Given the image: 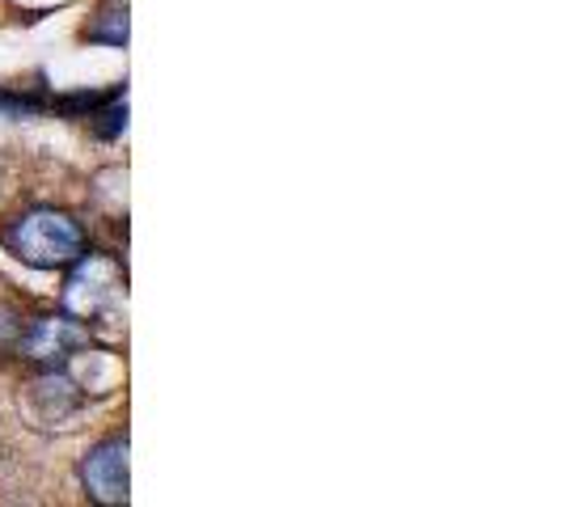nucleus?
<instances>
[{"mask_svg":"<svg viewBox=\"0 0 562 507\" xmlns=\"http://www.w3.org/2000/svg\"><path fill=\"white\" fill-rule=\"evenodd\" d=\"M4 246L18 254L22 262L38 267V271H59V267H72L85 254V228L68 212L30 207V212H22L9 225Z\"/></svg>","mask_w":562,"mask_h":507,"instance_id":"nucleus-1","label":"nucleus"},{"mask_svg":"<svg viewBox=\"0 0 562 507\" xmlns=\"http://www.w3.org/2000/svg\"><path fill=\"white\" fill-rule=\"evenodd\" d=\"M72 267L77 271H72V280L64 288V309L72 313V317H98L119 296L123 275H119V267H114L111 258H102V254H89V258L81 254Z\"/></svg>","mask_w":562,"mask_h":507,"instance_id":"nucleus-2","label":"nucleus"},{"mask_svg":"<svg viewBox=\"0 0 562 507\" xmlns=\"http://www.w3.org/2000/svg\"><path fill=\"white\" fill-rule=\"evenodd\" d=\"M81 482L93 504H127V436H111L85 452Z\"/></svg>","mask_w":562,"mask_h":507,"instance_id":"nucleus-3","label":"nucleus"},{"mask_svg":"<svg viewBox=\"0 0 562 507\" xmlns=\"http://www.w3.org/2000/svg\"><path fill=\"white\" fill-rule=\"evenodd\" d=\"M81 347H89V330H85L81 322H72V313L38 317L26 335H22L26 360H38V364H64V360H72Z\"/></svg>","mask_w":562,"mask_h":507,"instance_id":"nucleus-4","label":"nucleus"},{"mask_svg":"<svg viewBox=\"0 0 562 507\" xmlns=\"http://www.w3.org/2000/svg\"><path fill=\"white\" fill-rule=\"evenodd\" d=\"M34 402H43V415L59 422V419H68V415L81 406V390H77L68 376L47 372V376L34 385Z\"/></svg>","mask_w":562,"mask_h":507,"instance_id":"nucleus-5","label":"nucleus"},{"mask_svg":"<svg viewBox=\"0 0 562 507\" xmlns=\"http://www.w3.org/2000/svg\"><path fill=\"white\" fill-rule=\"evenodd\" d=\"M102 22H106V26L85 30V38H89V43H106V47H123V43H127V13L111 9V13H102Z\"/></svg>","mask_w":562,"mask_h":507,"instance_id":"nucleus-6","label":"nucleus"},{"mask_svg":"<svg viewBox=\"0 0 562 507\" xmlns=\"http://www.w3.org/2000/svg\"><path fill=\"white\" fill-rule=\"evenodd\" d=\"M47 106L43 98H34V93H9V89H0V114H9V119H22V114H38Z\"/></svg>","mask_w":562,"mask_h":507,"instance_id":"nucleus-7","label":"nucleus"}]
</instances>
